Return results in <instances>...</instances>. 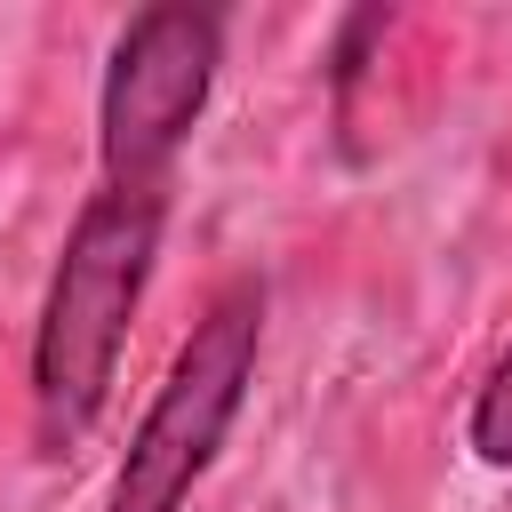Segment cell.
I'll return each mask as SVG.
<instances>
[{
	"mask_svg": "<svg viewBox=\"0 0 512 512\" xmlns=\"http://www.w3.org/2000/svg\"><path fill=\"white\" fill-rule=\"evenodd\" d=\"M224 64V16L192 0H152L120 24L96 88V168L112 192H168Z\"/></svg>",
	"mask_w": 512,
	"mask_h": 512,
	"instance_id": "3",
	"label": "cell"
},
{
	"mask_svg": "<svg viewBox=\"0 0 512 512\" xmlns=\"http://www.w3.org/2000/svg\"><path fill=\"white\" fill-rule=\"evenodd\" d=\"M464 440L488 472H512V344L488 360V376L472 392V416H464Z\"/></svg>",
	"mask_w": 512,
	"mask_h": 512,
	"instance_id": "4",
	"label": "cell"
},
{
	"mask_svg": "<svg viewBox=\"0 0 512 512\" xmlns=\"http://www.w3.org/2000/svg\"><path fill=\"white\" fill-rule=\"evenodd\" d=\"M256 352H264V280H256V272H232V280L200 304V320H192V336L176 344L152 408L136 416L104 512H184V504H192V488L208 480L224 432H232L240 408H248Z\"/></svg>",
	"mask_w": 512,
	"mask_h": 512,
	"instance_id": "2",
	"label": "cell"
},
{
	"mask_svg": "<svg viewBox=\"0 0 512 512\" xmlns=\"http://www.w3.org/2000/svg\"><path fill=\"white\" fill-rule=\"evenodd\" d=\"M160 232H168V192L96 184L80 200V216L56 248L40 320H32V440H40V456H72L96 432V416L120 384L136 304L160 264Z\"/></svg>",
	"mask_w": 512,
	"mask_h": 512,
	"instance_id": "1",
	"label": "cell"
}]
</instances>
